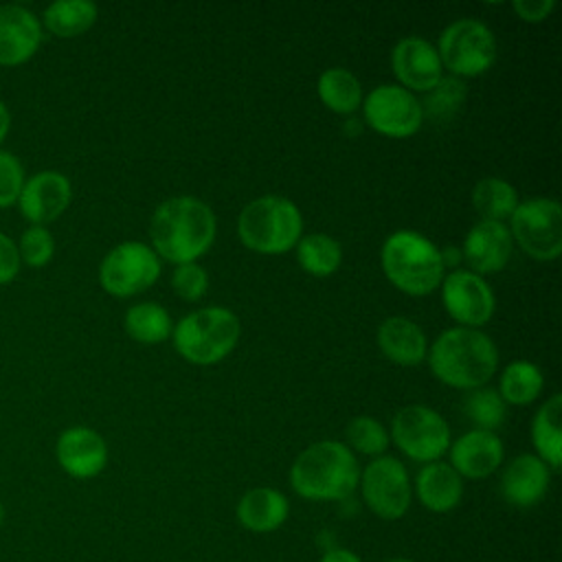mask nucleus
<instances>
[{"instance_id":"1","label":"nucleus","mask_w":562,"mask_h":562,"mask_svg":"<svg viewBox=\"0 0 562 562\" xmlns=\"http://www.w3.org/2000/svg\"><path fill=\"white\" fill-rule=\"evenodd\" d=\"M215 215L211 206L193 195H176L158 204L149 222L156 252L173 263L195 261L215 239Z\"/></svg>"},{"instance_id":"2","label":"nucleus","mask_w":562,"mask_h":562,"mask_svg":"<svg viewBox=\"0 0 562 562\" xmlns=\"http://www.w3.org/2000/svg\"><path fill=\"white\" fill-rule=\"evenodd\" d=\"M360 481L358 461L347 443L316 441L290 468L292 490L307 501H345Z\"/></svg>"},{"instance_id":"3","label":"nucleus","mask_w":562,"mask_h":562,"mask_svg":"<svg viewBox=\"0 0 562 562\" xmlns=\"http://www.w3.org/2000/svg\"><path fill=\"white\" fill-rule=\"evenodd\" d=\"M432 373L459 389L483 386L498 367V351L492 338L474 327H450L428 351Z\"/></svg>"},{"instance_id":"4","label":"nucleus","mask_w":562,"mask_h":562,"mask_svg":"<svg viewBox=\"0 0 562 562\" xmlns=\"http://www.w3.org/2000/svg\"><path fill=\"white\" fill-rule=\"evenodd\" d=\"M382 270L393 285L408 294H428L443 279L439 248L415 231H395L382 244Z\"/></svg>"},{"instance_id":"5","label":"nucleus","mask_w":562,"mask_h":562,"mask_svg":"<svg viewBox=\"0 0 562 562\" xmlns=\"http://www.w3.org/2000/svg\"><path fill=\"white\" fill-rule=\"evenodd\" d=\"M299 206L281 195H261L248 202L237 217L239 239L257 252H285L301 239Z\"/></svg>"},{"instance_id":"6","label":"nucleus","mask_w":562,"mask_h":562,"mask_svg":"<svg viewBox=\"0 0 562 562\" xmlns=\"http://www.w3.org/2000/svg\"><path fill=\"white\" fill-rule=\"evenodd\" d=\"M239 338V321L228 307L211 305L184 314L173 329L176 351L193 364L226 358Z\"/></svg>"},{"instance_id":"7","label":"nucleus","mask_w":562,"mask_h":562,"mask_svg":"<svg viewBox=\"0 0 562 562\" xmlns=\"http://www.w3.org/2000/svg\"><path fill=\"white\" fill-rule=\"evenodd\" d=\"M437 53L454 75H481L496 59V40L485 22L461 18L443 29Z\"/></svg>"},{"instance_id":"8","label":"nucleus","mask_w":562,"mask_h":562,"mask_svg":"<svg viewBox=\"0 0 562 562\" xmlns=\"http://www.w3.org/2000/svg\"><path fill=\"white\" fill-rule=\"evenodd\" d=\"M391 437L413 461L432 463L450 448V428L446 419L424 404L400 408L391 422Z\"/></svg>"},{"instance_id":"9","label":"nucleus","mask_w":562,"mask_h":562,"mask_svg":"<svg viewBox=\"0 0 562 562\" xmlns=\"http://www.w3.org/2000/svg\"><path fill=\"white\" fill-rule=\"evenodd\" d=\"M518 246L536 259H555L562 252V209L551 198L518 202L509 215Z\"/></svg>"},{"instance_id":"10","label":"nucleus","mask_w":562,"mask_h":562,"mask_svg":"<svg viewBox=\"0 0 562 562\" xmlns=\"http://www.w3.org/2000/svg\"><path fill=\"white\" fill-rule=\"evenodd\" d=\"M360 492L364 505L382 520L402 518L413 498V487L404 463L391 454L375 457L360 472Z\"/></svg>"},{"instance_id":"11","label":"nucleus","mask_w":562,"mask_h":562,"mask_svg":"<svg viewBox=\"0 0 562 562\" xmlns=\"http://www.w3.org/2000/svg\"><path fill=\"white\" fill-rule=\"evenodd\" d=\"M158 274V255L143 241L116 244L99 266V283L114 296H130L149 288Z\"/></svg>"},{"instance_id":"12","label":"nucleus","mask_w":562,"mask_h":562,"mask_svg":"<svg viewBox=\"0 0 562 562\" xmlns=\"http://www.w3.org/2000/svg\"><path fill=\"white\" fill-rule=\"evenodd\" d=\"M367 123L386 136H408L419 130L424 112L417 97L400 83L373 88L364 103Z\"/></svg>"},{"instance_id":"13","label":"nucleus","mask_w":562,"mask_h":562,"mask_svg":"<svg viewBox=\"0 0 562 562\" xmlns=\"http://www.w3.org/2000/svg\"><path fill=\"white\" fill-rule=\"evenodd\" d=\"M441 299L448 314L465 327L483 325L494 314V292L472 270H452L441 279Z\"/></svg>"},{"instance_id":"14","label":"nucleus","mask_w":562,"mask_h":562,"mask_svg":"<svg viewBox=\"0 0 562 562\" xmlns=\"http://www.w3.org/2000/svg\"><path fill=\"white\" fill-rule=\"evenodd\" d=\"M70 198V180L57 169H44L24 180L15 204L26 222L35 226H46L66 211Z\"/></svg>"},{"instance_id":"15","label":"nucleus","mask_w":562,"mask_h":562,"mask_svg":"<svg viewBox=\"0 0 562 562\" xmlns=\"http://www.w3.org/2000/svg\"><path fill=\"white\" fill-rule=\"evenodd\" d=\"M55 457L68 476L83 481L101 474L105 468L108 443L97 430L88 426H70L57 437Z\"/></svg>"},{"instance_id":"16","label":"nucleus","mask_w":562,"mask_h":562,"mask_svg":"<svg viewBox=\"0 0 562 562\" xmlns=\"http://www.w3.org/2000/svg\"><path fill=\"white\" fill-rule=\"evenodd\" d=\"M44 37L42 20L22 4H0V66L29 61Z\"/></svg>"},{"instance_id":"17","label":"nucleus","mask_w":562,"mask_h":562,"mask_svg":"<svg viewBox=\"0 0 562 562\" xmlns=\"http://www.w3.org/2000/svg\"><path fill=\"white\" fill-rule=\"evenodd\" d=\"M391 64L397 79L413 90L428 92L441 79V59L437 48L417 35L402 37L391 53Z\"/></svg>"},{"instance_id":"18","label":"nucleus","mask_w":562,"mask_h":562,"mask_svg":"<svg viewBox=\"0 0 562 562\" xmlns=\"http://www.w3.org/2000/svg\"><path fill=\"white\" fill-rule=\"evenodd\" d=\"M450 465L463 479H485L503 463V441L494 430L474 428L450 443Z\"/></svg>"},{"instance_id":"19","label":"nucleus","mask_w":562,"mask_h":562,"mask_svg":"<svg viewBox=\"0 0 562 562\" xmlns=\"http://www.w3.org/2000/svg\"><path fill=\"white\" fill-rule=\"evenodd\" d=\"M461 255L472 266V272H496L512 255V235L503 222L481 220L476 222L465 239Z\"/></svg>"},{"instance_id":"20","label":"nucleus","mask_w":562,"mask_h":562,"mask_svg":"<svg viewBox=\"0 0 562 562\" xmlns=\"http://www.w3.org/2000/svg\"><path fill=\"white\" fill-rule=\"evenodd\" d=\"M551 472L536 454H518L509 461L501 476V494L509 505L531 507L542 501Z\"/></svg>"},{"instance_id":"21","label":"nucleus","mask_w":562,"mask_h":562,"mask_svg":"<svg viewBox=\"0 0 562 562\" xmlns=\"http://www.w3.org/2000/svg\"><path fill=\"white\" fill-rule=\"evenodd\" d=\"M415 494L426 509L435 514H446L461 503L463 479L454 472L450 463L432 461L417 472Z\"/></svg>"},{"instance_id":"22","label":"nucleus","mask_w":562,"mask_h":562,"mask_svg":"<svg viewBox=\"0 0 562 562\" xmlns=\"http://www.w3.org/2000/svg\"><path fill=\"white\" fill-rule=\"evenodd\" d=\"M235 514L244 529L252 533H270L285 522L290 503L274 487H252L239 498Z\"/></svg>"},{"instance_id":"23","label":"nucleus","mask_w":562,"mask_h":562,"mask_svg":"<svg viewBox=\"0 0 562 562\" xmlns=\"http://www.w3.org/2000/svg\"><path fill=\"white\" fill-rule=\"evenodd\" d=\"M378 345L386 358L397 364H417L426 356V336L417 323L406 316H391L378 327Z\"/></svg>"},{"instance_id":"24","label":"nucleus","mask_w":562,"mask_h":562,"mask_svg":"<svg viewBox=\"0 0 562 562\" xmlns=\"http://www.w3.org/2000/svg\"><path fill=\"white\" fill-rule=\"evenodd\" d=\"M560 411H562V395L555 393L538 408L531 422V439L538 450V459H542L547 468H553V470H558L562 463Z\"/></svg>"},{"instance_id":"25","label":"nucleus","mask_w":562,"mask_h":562,"mask_svg":"<svg viewBox=\"0 0 562 562\" xmlns=\"http://www.w3.org/2000/svg\"><path fill=\"white\" fill-rule=\"evenodd\" d=\"M40 20L53 35L75 37L94 24L97 4L90 0H55L44 9Z\"/></svg>"},{"instance_id":"26","label":"nucleus","mask_w":562,"mask_h":562,"mask_svg":"<svg viewBox=\"0 0 562 562\" xmlns=\"http://www.w3.org/2000/svg\"><path fill=\"white\" fill-rule=\"evenodd\" d=\"M316 90L323 103L334 112H353L362 103V86L358 77L340 66L323 70Z\"/></svg>"},{"instance_id":"27","label":"nucleus","mask_w":562,"mask_h":562,"mask_svg":"<svg viewBox=\"0 0 562 562\" xmlns=\"http://www.w3.org/2000/svg\"><path fill=\"white\" fill-rule=\"evenodd\" d=\"M472 204L483 220L501 222L514 213L518 204V193L507 180L485 176L472 189Z\"/></svg>"},{"instance_id":"28","label":"nucleus","mask_w":562,"mask_h":562,"mask_svg":"<svg viewBox=\"0 0 562 562\" xmlns=\"http://www.w3.org/2000/svg\"><path fill=\"white\" fill-rule=\"evenodd\" d=\"M542 384H544V378L538 364L527 360H516L503 369L498 395L503 397V402L525 406L540 395Z\"/></svg>"},{"instance_id":"29","label":"nucleus","mask_w":562,"mask_h":562,"mask_svg":"<svg viewBox=\"0 0 562 562\" xmlns=\"http://www.w3.org/2000/svg\"><path fill=\"white\" fill-rule=\"evenodd\" d=\"M296 259L303 270L316 277H327L340 266L342 248L325 233H310L296 241Z\"/></svg>"},{"instance_id":"30","label":"nucleus","mask_w":562,"mask_h":562,"mask_svg":"<svg viewBox=\"0 0 562 562\" xmlns=\"http://www.w3.org/2000/svg\"><path fill=\"white\" fill-rule=\"evenodd\" d=\"M125 331L138 342H160L171 334L169 312L151 301L136 303L125 312Z\"/></svg>"},{"instance_id":"31","label":"nucleus","mask_w":562,"mask_h":562,"mask_svg":"<svg viewBox=\"0 0 562 562\" xmlns=\"http://www.w3.org/2000/svg\"><path fill=\"white\" fill-rule=\"evenodd\" d=\"M463 99H465V83L457 77H441L428 90V97L422 105V112H426L437 123H446L461 108Z\"/></svg>"},{"instance_id":"32","label":"nucleus","mask_w":562,"mask_h":562,"mask_svg":"<svg viewBox=\"0 0 562 562\" xmlns=\"http://www.w3.org/2000/svg\"><path fill=\"white\" fill-rule=\"evenodd\" d=\"M463 411L481 430H494L505 419L503 397L498 395V391L487 386L472 389L463 400Z\"/></svg>"},{"instance_id":"33","label":"nucleus","mask_w":562,"mask_h":562,"mask_svg":"<svg viewBox=\"0 0 562 562\" xmlns=\"http://www.w3.org/2000/svg\"><path fill=\"white\" fill-rule=\"evenodd\" d=\"M345 437L353 450L371 457L384 454L389 446L386 428L375 417H369V415L353 417L345 428Z\"/></svg>"},{"instance_id":"34","label":"nucleus","mask_w":562,"mask_h":562,"mask_svg":"<svg viewBox=\"0 0 562 562\" xmlns=\"http://www.w3.org/2000/svg\"><path fill=\"white\" fill-rule=\"evenodd\" d=\"M20 261L29 268H44L55 255V237L46 226L31 224L18 239Z\"/></svg>"},{"instance_id":"35","label":"nucleus","mask_w":562,"mask_h":562,"mask_svg":"<svg viewBox=\"0 0 562 562\" xmlns=\"http://www.w3.org/2000/svg\"><path fill=\"white\" fill-rule=\"evenodd\" d=\"M171 288L176 290V294L180 299L198 301L206 292V288H209V274L195 261L178 263L173 274H171Z\"/></svg>"},{"instance_id":"36","label":"nucleus","mask_w":562,"mask_h":562,"mask_svg":"<svg viewBox=\"0 0 562 562\" xmlns=\"http://www.w3.org/2000/svg\"><path fill=\"white\" fill-rule=\"evenodd\" d=\"M26 176L20 158L7 149H0V209L13 206L22 191Z\"/></svg>"},{"instance_id":"37","label":"nucleus","mask_w":562,"mask_h":562,"mask_svg":"<svg viewBox=\"0 0 562 562\" xmlns=\"http://www.w3.org/2000/svg\"><path fill=\"white\" fill-rule=\"evenodd\" d=\"M20 255H18V246L15 241L0 231V285L11 283L18 272H20Z\"/></svg>"},{"instance_id":"38","label":"nucleus","mask_w":562,"mask_h":562,"mask_svg":"<svg viewBox=\"0 0 562 562\" xmlns=\"http://www.w3.org/2000/svg\"><path fill=\"white\" fill-rule=\"evenodd\" d=\"M512 4L522 20L540 22L551 13V9L555 7V0H514Z\"/></svg>"},{"instance_id":"39","label":"nucleus","mask_w":562,"mask_h":562,"mask_svg":"<svg viewBox=\"0 0 562 562\" xmlns=\"http://www.w3.org/2000/svg\"><path fill=\"white\" fill-rule=\"evenodd\" d=\"M321 562H362V560L349 549H329L327 553H323Z\"/></svg>"},{"instance_id":"40","label":"nucleus","mask_w":562,"mask_h":562,"mask_svg":"<svg viewBox=\"0 0 562 562\" xmlns=\"http://www.w3.org/2000/svg\"><path fill=\"white\" fill-rule=\"evenodd\" d=\"M9 130H11V112H9L7 103L0 99V145L7 138Z\"/></svg>"},{"instance_id":"41","label":"nucleus","mask_w":562,"mask_h":562,"mask_svg":"<svg viewBox=\"0 0 562 562\" xmlns=\"http://www.w3.org/2000/svg\"><path fill=\"white\" fill-rule=\"evenodd\" d=\"M439 255H441V263H443V268L446 266H457L459 261H461V250L459 248H454V246H446L443 250H439Z\"/></svg>"},{"instance_id":"42","label":"nucleus","mask_w":562,"mask_h":562,"mask_svg":"<svg viewBox=\"0 0 562 562\" xmlns=\"http://www.w3.org/2000/svg\"><path fill=\"white\" fill-rule=\"evenodd\" d=\"M4 516H7V509H4V503L0 501V527H2V522H4Z\"/></svg>"},{"instance_id":"43","label":"nucleus","mask_w":562,"mask_h":562,"mask_svg":"<svg viewBox=\"0 0 562 562\" xmlns=\"http://www.w3.org/2000/svg\"><path fill=\"white\" fill-rule=\"evenodd\" d=\"M384 562H413L411 558H389V560H384Z\"/></svg>"}]
</instances>
